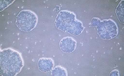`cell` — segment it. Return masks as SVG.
I'll list each match as a JSON object with an SVG mask.
<instances>
[{
	"label": "cell",
	"mask_w": 124,
	"mask_h": 76,
	"mask_svg": "<svg viewBox=\"0 0 124 76\" xmlns=\"http://www.w3.org/2000/svg\"><path fill=\"white\" fill-rule=\"evenodd\" d=\"M110 76H119V72L118 70H115L111 73Z\"/></svg>",
	"instance_id": "9c48e42d"
},
{
	"label": "cell",
	"mask_w": 124,
	"mask_h": 76,
	"mask_svg": "<svg viewBox=\"0 0 124 76\" xmlns=\"http://www.w3.org/2000/svg\"><path fill=\"white\" fill-rule=\"evenodd\" d=\"M124 0L121 1L116 10L117 17L120 22L124 23Z\"/></svg>",
	"instance_id": "52a82bcc"
},
{
	"label": "cell",
	"mask_w": 124,
	"mask_h": 76,
	"mask_svg": "<svg viewBox=\"0 0 124 76\" xmlns=\"http://www.w3.org/2000/svg\"><path fill=\"white\" fill-rule=\"evenodd\" d=\"M24 66L20 54L8 48L0 53V73L3 76H15L19 73Z\"/></svg>",
	"instance_id": "6da1fadb"
},
{
	"label": "cell",
	"mask_w": 124,
	"mask_h": 76,
	"mask_svg": "<svg viewBox=\"0 0 124 76\" xmlns=\"http://www.w3.org/2000/svg\"><path fill=\"white\" fill-rule=\"evenodd\" d=\"M76 41L70 37L63 38L60 42V47L62 51L66 53H70L74 51L76 47Z\"/></svg>",
	"instance_id": "5b68a950"
},
{
	"label": "cell",
	"mask_w": 124,
	"mask_h": 76,
	"mask_svg": "<svg viewBox=\"0 0 124 76\" xmlns=\"http://www.w3.org/2000/svg\"><path fill=\"white\" fill-rule=\"evenodd\" d=\"M51 75L52 76H67V71L61 66H57L52 70Z\"/></svg>",
	"instance_id": "ba28073f"
},
{
	"label": "cell",
	"mask_w": 124,
	"mask_h": 76,
	"mask_svg": "<svg viewBox=\"0 0 124 76\" xmlns=\"http://www.w3.org/2000/svg\"><path fill=\"white\" fill-rule=\"evenodd\" d=\"M38 20L37 16L35 13L30 10H24L16 16V24L21 30L30 32L36 27Z\"/></svg>",
	"instance_id": "277c9868"
},
{
	"label": "cell",
	"mask_w": 124,
	"mask_h": 76,
	"mask_svg": "<svg viewBox=\"0 0 124 76\" xmlns=\"http://www.w3.org/2000/svg\"><path fill=\"white\" fill-rule=\"evenodd\" d=\"M91 25L97 27V33L101 39L109 40L117 36L118 28L117 25L112 20H104L101 21L98 18H94Z\"/></svg>",
	"instance_id": "3957f363"
},
{
	"label": "cell",
	"mask_w": 124,
	"mask_h": 76,
	"mask_svg": "<svg viewBox=\"0 0 124 76\" xmlns=\"http://www.w3.org/2000/svg\"><path fill=\"white\" fill-rule=\"evenodd\" d=\"M38 66L39 69L42 72H49L52 71L54 68V60L49 58H40L39 59Z\"/></svg>",
	"instance_id": "8992f818"
},
{
	"label": "cell",
	"mask_w": 124,
	"mask_h": 76,
	"mask_svg": "<svg viewBox=\"0 0 124 76\" xmlns=\"http://www.w3.org/2000/svg\"><path fill=\"white\" fill-rule=\"evenodd\" d=\"M55 24L58 29L74 36L80 35L84 29L81 22L76 19V15L68 11L59 12L56 18Z\"/></svg>",
	"instance_id": "7a4b0ae2"
}]
</instances>
